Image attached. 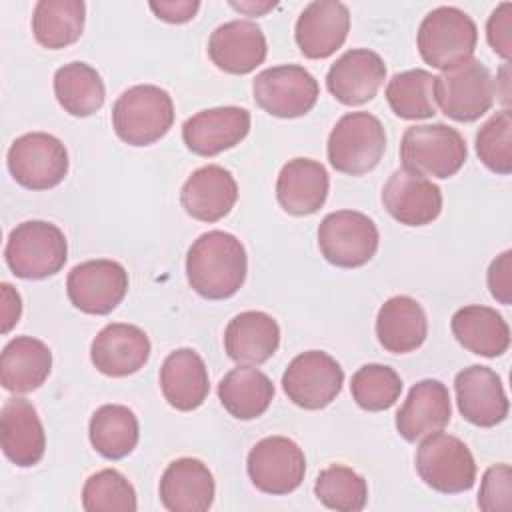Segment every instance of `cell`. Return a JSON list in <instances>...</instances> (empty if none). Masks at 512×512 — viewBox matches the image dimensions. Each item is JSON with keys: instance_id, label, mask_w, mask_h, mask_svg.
Segmentation results:
<instances>
[{"instance_id": "cell-1", "label": "cell", "mask_w": 512, "mask_h": 512, "mask_svg": "<svg viewBox=\"0 0 512 512\" xmlns=\"http://www.w3.org/2000/svg\"><path fill=\"white\" fill-rule=\"evenodd\" d=\"M246 272V248L230 232H204L188 248V284L196 294H200L206 300H226L234 296L242 288Z\"/></svg>"}, {"instance_id": "cell-2", "label": "cell", "mask_w": 512, "mask_h": 512, "mask_svg": "<svg viewBox=\"0 0 512 512\" xmlns=\"http://www.w3.org/2000/svg\"><path fill=\"white\" fill-rule=\"evenodd\" d=\"M174 124L172 96L154 84L124 90L112 106V128L130 146H150L164 138Z\"/></svg>"}, {"instance_id": "cell-3", "label": "cell", "mask_w": 512, "mask_h": 512, "mask_svg": "<svg viewBox=\"0 0 512 512\" xmlns=\"http://www.w3.org/2000/svg\"><path fill=\"white\" fill-rule=\"evenodd\" d=\"M478 44L474 20L456 6H438L424 16L416 46L426 64L442 72L472 60Z\"/></svg>"}, {"instance_id": "cell-4", "label": "cell", "mask_w": 512, "mask_h": 512, "mask_svg": "<svg viewBox=\"0 0 512 512\" xmlns=\"http://www.w3.org/2000/svg\"><path fill=\"white\" fill-rule=\"evenodd\" d=\"M4 258L14 276L24 280H42L64 268L68 242L56 224L28 220L10 232Z\"/></svg>"}, {"instance_id": "cell-5", "label": "cell", "mask_w": 512, "mask_h": 512, "mask_svg": "<svg viewBox=\"0 0 512 512\" xmlns=\"http://www.w3.org/2000/svg\"><path fill=\"white\" fill-rule=\"evenodd\" d=\"M386 150L382 122L370 112H348L332 128L326 144L328 162L336 172L362 176L378 166Z\"/></svg>"}, {"instance_id": "cell-6", "label": "cell", "mask_w": 512, "mask_h": 512, "mask_svg": "<svg viewBox=\"0 0 512 512\" xmlns=\"http://www.w3.org/2000/svg\"><path fill=\"white\" fill-rule=\"evenodd\" d=\"M468 148L462 134L446 124H418L406 128L400 140V160L422 176L450 178L466 162Z\"/></svg>"}, {"instance_id": "cell-7", "label": "cell", "mask_w": 512, "mask_h": 512, "mask_svg": "<svg viewBox=\"0 0 512 512\" xmlns=\"http://www.w3.org/2000/svg\"><path fill=\"white\" fill-rule=\"evenodd\" d=\"M414 464L422 482L440 494H460L476 482V462L470 448L460 438L440 430L424 436Z\"/></svg>"}, {"instance_id": "cell-8", "label": "cell", "mask_w": 512, "mask_h": 512, "mask_svg": "<svg viewBox=\"0 0 512 512\" xmlns=\"http://www.w3.org/2000/svg\"><path fill=\"white\" fill-rule=\"evenodd\" d=\"M496 80L480 60H468L434 80L436 106L456 122H474L484 116L496 98Z\"/></svg>"}, {"instance_id": "cell-9", "label": "cell", "mask_w": 512, "mask_h": 512, "mask_svg": "<svg viewBox=\"0 0 512 512\" xmlns=\"http://www.w3.org/2000/svg\"><path fill=\"white\" fill-rule=\"evenodd\" d=\"M380 234L372 218L356 210H336L318 226V248L338 268H360L378 250Z\"/></svg>"}, {"instance_id": "cell-10", "label": "cell", "mask_w": 512, "mask_h": 512, "mask_svg": "<svg viewBox=\"0 0 512 512\" xmlns=\"http://www.w3.org/2000/svg\"><path fill=\"white\" fill-rule=\"evenodd\" d=\"M8 170L28 190H50L68 174V150L48 132L18 136L8 148Z\"/></svg>"}, {"instance_id": "cell-11", "label": "cell", "mask_w": 512, "mask_h": 512, "mask_svg": "<svg viewBox=\"0 0 512 512\" xmlns=\"http://www.w3.org/2000/svg\"><path fill=\"white\" fill-rule=\"evenodd\" d=\"M256 104L276 118L308 114L320 94L316 78L298 64H282L256 74L252 82Z\"/></svg>"}, {"instance_id": "cell-12", "label": "cell", "mask_w": 512, "mask_h": 512, "mask_svg": "<svg viewBox=\"0 0 512 512\" xmlns=\"http://www.w3.org/2000/svg\"><path fill=\"white\" fill-rule=\"evenodd\" d=\"M344 384V370L322 350L298 354L282 374V390L304 410H322L336 400Z\"/></svg>"}, {"instance_id": "cell-13", "label": "cell", "mask_w": 512, "mask_h": 512, "mask_svg": "<svg viewBox=\"0 0 512 512\" xmlns=\"http://www.w3.org/2000/svg\"><path fill=\"white\" fill-rule=\"evenodd\" d=\"M128 292V272L116 260L96 258L76 264L66 278V294L84 314H110Z\"/></svg>"}, {"instance_id": "cell-14", "label": "cell", "mask_w": 512, "mask_h": 512, "mask_svg": "<svg viewBox=\"0 0 512 512\" xmlns=\"http://www.w3.org/2000/svg\"><path fill=\"white\" fill-rule=\"evenodd\" d=\"M246 470L260 492L282 496L302 484L306 458L294 440L286 436H266L248 452Z\"/></svg>"}, {"instance_id": "cell-15", "label": "cell", "mask_w": 512, "mask_h": 512, "mask_svg": "<svg viewBox=\"0 0 512 512\" xmlns=\"http://www.w3.org/2000/svg\"><path fill=\"white\" fill-rule=\"evenodd\" d=\"M382 204L396 222L404 226H426L442 212V192L426 176L402 166L386 180Z\"/></svg>"}, {"instance_id": "cell-16", "label": "cell", "mask_w": 512, "mask_h": 512, "mask_svg": "<svg viewBox=\"0 0 512 512\" xmlns=\"http://www.w3.org/2000/svg\"><path fill=\"white\" fill-rule=\"evenodd\" d=\"M456 404L464 420L480 428H492L508 416V396L500 376L488 366H468L454 378Z\"/></svg>"}, {"instance_id": "cell-17", "label": "cell", "mask_w": 512, "mask_h": 512, "mask_svg": "<svg viewBox=\"0 0 512 512\" xmlns=\"http://www.w3.org/2000/svg\"><path fill=\"white\" fill-rule=\"evenodd\" d=\"M250 132V112L240 106H218L196 112L182 124L186 148L198 156H216L240 144Z\"/></svg>"}, {"instance_id": "cell-18", "label": "cell", "mask_w": 512, "mask_h": 512, "mask_svg": "<svg viewBox=\"0 0 512 512\" xmlns=\"http://www.w3.org/2000/svg\"><path fill=\"white\" fill-rule=\"evenodd\" d=\"M386 80V64L368 48L346 50L328 70L326 88L344 106L370 102Z\"/></svg>"}, {"instance_id": "cell-19", "label": "cell", "mask_w": 512, "mask_h": 512, "mask_svg": "<svg viewBox=\"0 0 512 512\" xmlns=\"http://www.w3.org/2000/svg\"><path fill=\"white\" fill-rule=\"evenodd\" d=\"M150 358V340L146 332L134 324L112 322L104 326L90 346V360L98 372L110 378H124Z\"/></svg>"}, {"instance_id": "cell-20", "label": "cell", "mask_w": 512, "mask_h": 512, "mask_svg": "<svg viewBox=\"0 0 512 512\" xmlns=\"http://www.w3.org/2000/svg\"><path fill=\"white\" fill-rule=\"evenodd\" d=\"M268 54L262 28L252 20H230L220 24L208 38L212 64L228 74L254 72Z\"/></svg>"}, {"instance_id": "cell-21", "label": "cell", "mask_w": 512, "mask_h": 512, "mask_svg": "<svg viewBox=\"0 0 512 512\" xmlns=\"http://www.w3.org/2000/svg\"><path fill=\"white\" fill-rule=\"evenodd\" d=\"M350 32V12L338 0L310 2L298 16L294 38L300 52L310 60L332 56Z\"/></svg>"}, {"instance_id": "cell-22", "label": "cell", "mask_w": 512, "mask_h": 512, "mask_svg": "<svg viewBox=\"0 0 512 512\" xmlns=\"http://www.w3.org/2000/svg\"><path fill=\"white\" fill-rule=\"evenodd\" d=\"M238 200V184L230 170L208 164L194 170L180 190V204L200 222L222 220Z\"/></svg>"}, {"instance_id": "cell-23", "label": "cell", "mask_w": 512, "mask_h": 512, "mask_svg": "<svg viewBox=\"0 0 512 512\" xmlns=\"http://www.w3.org/2000/svg\"><path fill=\"white\" fill-rule=\"evenodd\" d=\"M214 476L198 458L172 460L158 486L160 502L170 512H206L214 502Z\"/></svg>"}, {"instance_id": "cell-24", "label": "cell", "mask_w": 512, "mask_h": 512, "mask_svg": "<svg viewBox=\"0 0 512 512\" xmlns=\"http://www.w3.org/2000/svg\"><path fill=\"white\" fill-rule=\"evenodd\" d=\"M0 444L4 456L20 468L38 464L46 450L44 426L26 398H10L0 410Z\"/></svg>"}, {"instance_id": "cell-25", "label": "cell", "mask_w": 512, "mask_h": 512, "mask_svg": "<svg viewBox=\"0 0 512 512\" xmlns=\"http://www.w3.org/2000/svg\"><path fill=\"white\" fill-rule=\"evenodd\" d=\"M452 416L450 392L434 378L416 382L400 410L396 412V430L406 442L422 440L424 436L442 430Z\"/></svg>"}, {"instance_id": "cell-26", "label": "cell", "mask_w": 512, "mask_h": 512, "mask_svg": "<svg viewBox=\"0 0 512 512\" xmlns=\"http://www.w3.org/2000/svg\"><path fill=\"white\" fill-rule=\"evenodd\" d=\"M280 346L278 322L260 310L236 314L224 330V350L240 366H260Z\"/></svg>"}, {"instance_id": "cell-27", "label": "cell", "mask_w": 512, "mask_h": 512, "mask_svg": "<svg viewBox=\"0 0 512 512\" xmlns=\"http://www.w3.org/2000/svg\"><path fill=\"white\" fill-rule=\"evenodd\" d=\"M330 178L326 168L310 158L288 160L276 180V198L284 212L292 216H310L318 212L328 198Z\"/></svg>"}, {"instance_id": "cell-28", "label": "cell", "mask_w": 512, "mask_h": 512, "mask_svg": "<svg viewBox=\"0 0 512 512\" xmlns=\"http://www.w3.org/2000/svg\"><path fill=\"white\" fill-rule=\"evenodd\" d=\"M160 390L166 402L180 412L200 408L210 392L208 368L202 356L192 348L170 352L160 368Z\"/></svg>"}, {"instance_id": "cell-29", "label": "cell", "mask_w": 512, "mask_h": 512, "mask_svg": "<svg viewBox=\"0 0 512 512\" xmlns=\"http://www.w3.org/2000/svg\"><path fill=\"white\" fill-rule=\"evenodd\" d=\"M428 320L418 300L412 296L388 298L376 316V338L386 352L408 354L424 344Z\"/></svg>"}, {"instance_id": "cell-30", "label": "cell", "mask_w": 512, "mask_h": 512, "mask_svg": "<svg viewBox=\"0 0 512 512\" xmlns=\"http://www.w3.org/2000/svg\"><path fill=\"white\" fill-rule=\"evenodd\" d=\"M52 370L50 348L32 336L12 338L0 356V384L12 394L40 388Z\"/></svg>"}, {"instance_id": "cell-31", "label": "cell", "mask_w": 512, "mask_h": 512, "mask_svg": "<svg viewBox=\"0 0 512 512\" xmlns=\"http://www.w3.org/2000/svg\"><path fill=\"white\" fill-rule=\"evenodd\" d=\"M450 328L468 352L484 358L502 356L510 346V328L504 316L490 306L470 304L456 310Z\"/></svg>"}, {"instance_id": "cell-32", "label": "cell", "mask_w": 512, "mask_h": 512, "mask_svg": "<svg viewBox=\"0 0 512 512\" xmlns=\"http://www.w3.org/2000/svg\"><path fill=\"white\" fill-rule=\"evenodd\" d=\"M218 398L230 416L254 420L272 404L274 384L262 370L238 364L220 380Z\"/></svg>"}, {"instance_id": "cell-33", "label": "cell", "mask_w": 512, "mask_h": 512, "mask_svg": "<svg viewBox=\"0 0 512 512\" xmlns=\"http://www.w3.org/2000/svg\"><path fill=\"white\" fill-rule=\"evenodd\" d=\"M88 436L92 448L100 456L108 460H120L128 456L138 444V418L128 406L104 404L92 414L88 424Z\"/></svg>"}, {"instance_id": "cell-34", "label": "cell", "mask_w": 512, "mask_h": 512, "mask_svg": "<svg viewBox=\"0 0 512 512\" xmlns=\"http://www.w3.org/2000/svg\"><path fill=\"white\" fill-rule=\"evenodd\" d=\"M86 4L82 0H40L32 14V34L48 50L74 44L84 30Z\"/></svg>"}, {"instance_id": "cell-35", "label": "cell", "mask_w": 512, "mask_h": 512, "mask_svg": "<svg viewBox=\"0 0 512 512\" xmlns=\"http://www.w3.org/2000/svg\"><path fill=\"white\" fill-rule=\"evenodd\" d=\"M54 94L64 112L86 118L104 106L106 88L96 68L86 62H70L56 70Z\"/></svg>"}, {"instance_id": "cell-36", "label": "cell", "mask_w": 512, "mask_h": 512, "mask_svg": "<svg viewBox=\"0 0 512 512\" xmlns=\"http://www.w3.org/2000/svg\"><path fill=\"white\" fill-rule=\"evenodd\" d=\"M434 80L436 76L422 68L394 74L386 84V100L392 112L402 120L432 118L438 110Z\"/></svg>"}, {"instance_id": "cell-37", "label": "cell", "mask_w": 512, "mask_h": 512, "mask_svg": "<svg viewBox=\"0 0 512 512\" xmlns=\"http://www.w3.org/2000/svg\"><path fill=\"white\" fill-rule=\"evenodd\" d=\"M314 494L330 510L360 512L368 502V484L352 468L332 464L320 470L314 482Z\"/></svg>"}, {"instance_id": "cell-38", "label": "cell", "mask_w": 512, "mask_h": 512, "mask_svg": "<svg viewBox=\"0 0 512 512\" xmlns=\"http://www.w3.org/2000/svg\"><path fill=\"white\" fill-rule=\"evenodd\" d=\"M350 392L362 410L382 412L400 398L402 380L398 372L386 364H366L352 374Z\"/></svg>"}, {"instance_id": "cell-39", "label": "cell", "mask_w": 512, "mask_h": 512, "mask_svg": "<svg viewBox=\"0 0 512 512\" xmlns=\"http://www.w3.org/2000/svg\"><path fill=\"white\" fill-rule=\"evenodd\" d=\"M82 508L86 512H134L138 508L136 490L124 474L104 468L84 482Z\"/></svg>"}, {"instance_id": "cell-40", "label": "cell", "mask_w": 512, "mask_h": 512, "mask_svg": "<svg viewBox=\"0 0 512 512\" xmlns=\"http://www.w3.org/2000/svg\"><path fill=\"white\" fill-rule=\"evenodd\" d=\"M476 154L480 162L496 172H512V114L508 108L492 114L476 132Z\"/></svg>"}, {"instance_id": "cell-41", "label": "cell", "mask_w": 512, "mask_h": 512, "mask_svg": "<svg viewBox=\"0 0 512 512\" xmlns=\"http://www.w3.org/2000/svg\"><path fill=\"white\" fill-rule=\"evenodd\" d=\"M478 506L484 512H508L512 508V470L508 464H494L484 472Z\"/></svg>"}, {"instance_id": "cell-42", "label": "cell", "mask_w": 512, "mask_h": 512, "mask_svg": "<svg viewBox=\"0 0 512 512\" xmlns=\"http://www.w3.org/2000/svg\"><path fill=\"white\" fill-rule=\"evenodd\" d=\"M486 38L490 48L504 60L512 54V2H502L486 22Z\"/></svg>"}, {"instance_id": "cell-43", "label": "cell", "mask_w": 512, "mask_h": 512, "mask_svg": "<svg viewBox=\"0 0 512 512\" xmlns=\"http://www.w3.org/2000/svg\"><path fill=\"white\" fill-rule=\"evenodd\" d=\"M486 282L492 298L504 306L512 304V250H504L490 262Z\"/></svg>"}, {"instance_id": "cell-44", "label": "cell", "mask_w": 512, "mask_h": 512, "mask_svg": "<svg viewBox=\"0 0 512 512\" xmlns=\"http://www.w3.org/2000/svg\"><path fill=\"white\" fill-rule=\"evenodd\" d=\"M150 10L156 14V18L170 22V24H184L196 16L200 10L198 0H160L150 2Z\"/></svg>"}, {"instance_id": "cell-45", "label": "cell", "mask_w": 512, "mask_h": 512, "mask_svg": "<svg viewBox=\"0 0 512 512\" xmlns=\"http://www.w3.org/2000/svg\"><path fill=\"white\" fill-rule=\"evenodd\" d=\"M0 300H2V308H0V332L8 334L20 320L22 314V298L20 294L8 284L2 282L0 284Z\"/></svg>"}, {"instance_id": "cell-46", "label": "cell", "mask_w": 512, "mask_h": 512, "mask_svg": "<svg viewBox=\"0 0 512 512\" xmlns=\"http://www.w3.org/2000/svg\"><path fill=\"white\" fill-rule=\"evenodd\" d=\"M230 6L248 14V16H260L268 10H272L276 4L274 2H230Z\"/></svg>"}]
</instances>
